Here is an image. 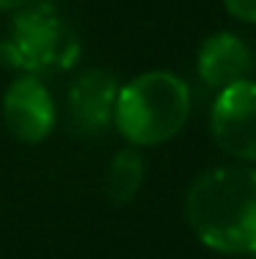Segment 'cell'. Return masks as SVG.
Segmentation results:
<instances>
[{
  "mask_svg": "<svg viewBox=\"0 0 256 259\" xmlns=\"http://www.w3.org/2000/svg\"><path fill=\"white\" fill-rule=\"evenodd\" d=\"M185 215L207 248L256 256V168L221 165L187 190Z\"/></svg>",
  "mask_w": 256,
  "mask_h": 259,
  "instance_id": "obj_1",
  "label": "cell"
},
{
  "mask_svg": "<svg viewBox=\"0 0 256 259\" xmlns=\"http://www.w3.org/2000/svg\"><path fill=\"white\" fill-rule=\"evenodd\" d=\"M190 116V89L174 72H143L119 89L113 124L132 146H157L174 138Z\"/></svg>",
  "mask_w": 256,
  "mask_h": 259,
  "instance_id": "obj_2",
  "label": "cell"
},
{
  "mask_svg": "<svg viewBox=\"0 0 256 259\" xmlns=\"http://www.w3.org/2000/svg\"><path fill=\"white\" fill-rule=\"evenodd\" d=\"M77 55V41L64 17L47 3L25 6L14 20L9 41H0V64L17 66L25 75H39L69 66Z\"/></svg>",
  "mask_w": 256,
  "mask_h": 259,
  "instance_id": "obj_3",
  "label": "cell"
},
{
  "mask_svg": "<svg viewBox=\"0 0 256 259\" xmlns=\"http://www.w3.org/2000/svg\"><path fill=\"white\" fill-rule=\"evenodd\" d=\"M212 141L226 155L256 163V80L218 91L210 116Z\"/></svg>",
  "mask_w": 256,
  "mask_h": 259,
  "instance_id": "obj_4",
  "label": "cell"
},
{
  "mask_svg": "<svg viewBox=\"0 0 256 259\" xmlns=\"http://www.w3.org/2000/svg\"><path fill=\"white\" fill-rule=\"evenodd\" d=\"M3 121L22 144H39L53 133L56 102L36 75H22L3 94Z\"/></svg>",
  "mask_w": 256,
  "mask_h": 259,
  "instance_id": "obj_5",
  "label": "cell"
},
{
  "mask_svg": "<svg viewBox=\"0 0 256 259\" xmlns=\"http://www.w3.org/2000/svg\"><path fill=\"white\" fill-rule=\"evenodd\" d=\"M119 83L105 69H88L72 83L66 105H69V124L77 135H99L113 121Z\"/></svg>",
  "mask_w": 256,
  "mask_h": 259,
  "instance_id": "obj_6",
  "label": "cell"
},
{
  "mask_svg": "<svg viewBox=\"0 0 256 259\" xmlns=\"http://www.w3.org/2000/svg\"><path fill=\"white\" fill-rule=\"evenodd\" d=\"M253 64V50L240 36L226 30L210 36L198 50V77L218 91L251 80Z\"/></svg>",
  "mask_w": 256,
  "mask_h": 259,
  "instance_id": "obj_7",
  "label": "cell"
},
{
  "mask_svg": "<svg viewBox=\"0 0 256 259\" xmlns=\"http://www.w3.org/2000/svg\"><path fill=\"white\" fill-rule=\"evenodd\" d=\"M143 157L138 155L135 149H124L119 152L111 165H108L105 174V190L108 199L116 201V204H127V201L135 199V193L143 185Z\"/></svg>",
  "mask_w": 256,
  "mask_h": 259,
  "instance_id": "obj_8",
  "label": "cell"
},
{
  "mask_svg": "<svg viewBox=\"0 0 256 259\" xmlns=\"http://www.w3.org/2000/svg\"><path fill=\"white\" fill-rule=\"evenodd\" d=\"M223 6L234 20L256 25V0H223Z\"/></svg>",
  "mask_w": 256,
  "mask_h": 259,
  "instance_id": "obj_9",
  "label": "cell"
},
{
  "mask_svg": "<svg viewBox=\"0 0 256 259\" xmlns=\"http://www.w3.org/2000/svg\"><path fill=\"white\" fill-rule=\"evenodd\" d=\"M30 0H0V11H14V9H25Z\"/></svg>",
  "mask_w": 256,
  "mask_h": 259,
  "instance_id": "obj_10",
  "label": "cell"
},
{
  "mask_svg": "<svg viewBox=\"0 0 256 259\" xmlns=\"http://www.w3.org/2000/svg\"><path fill=\"white\" fill-rule=\"evenodd\" d=\"M253 259H256V256H253Z\"/></svg>",
  "mask_w": 256,
  "mask_h": 259,
  "instance_id": "obj_11",
  "label": "cell"
}]
</instances>
